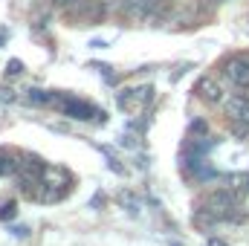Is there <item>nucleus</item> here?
<instances>
[{
	"label": "nucleus",
	"instance_id": "f257e3e1",
	"mask_svg": "<svg viewBox=\"0 0 249 246\" xmlns=\"http://www.w3.org/2000/svg\"><path fill=\"white\" fill-rule=\"evenodd\" d=\"M244 217V211L238 209V197L226 188L220 191H209L203 200H200V209H197V220H232L238 223Z\"/></svg>",
	"mask_w": 249,
	"mask_h": 246
},
{
	"label": "nucleus",
	"instance_id": "f03ea898",
	"mask_svg": "<svg viewBox=\"0 0 249 246\" xmlns=\"http://www.w3.org/2000/svg\"><path fill=\"white\" fill-rule=\"evenodd\" d=\"M58 107H61L64 116H70V119H102V122H105V113H99L93 105L78 102V99H72V96L58 99Z\"/></svg>",
	"mask_w": 249,
	"mask_h": 246
},
{
	"label": "nucleus",
	"instance_id": "7ed1b4c3",
	"mask_svg": "<svg viewBox=\"0 0 249 246\" xmlns=\"http://www.w3.org/2000/svg\"><path fill=\"white\" fill-rule=\"evenodd\" d=\"M226 75H229V81L232 84H238V87H249V58H229L226 61Z\"/></svg>",
	"mask_w": 249,
	"mask_h": 246
},
{
	"label": "nucleus",
	"instance_id": "20e7f679",
	"mask_svg": "<svg viewBox=\"0 0 249 246\" xmlns=\"http://www.w3.org/2000/svg\"><path fill=\"white\" fill-rule=\"evenodd\" d=\"M197 93H200V99H203V102H209V105H217V102L223 99L220 84H217L214 78H209V75H203V78L197 81Z\"/></svg>",
	"mask_w": 249,
	"mask_h": 246
},
{
	"label": "nucleus",
	"instance_id": "39448f33",
	"mask_svg": "<svg viewBox=\"0 0 249 246\" xmlns=\"http://www.w3.org/2000/svg\"><path fill=\"white\" fill-rule=\"evenodd\" d=\"M226 113L232 119H249V99L247 96H235L226 102Z\"/></svg>",
	"mask_w": 249,
	"mask_h": 246
},
{
	"label": "nucleus",
	"instance_id": "423d86ee",
	"mask_svg": "<svg viewBox=\"0 0 249 246\" xmlns=\"http://www.w3.org/2000/svg\"><path fill=\"white\" fill-rule=\"evenodd\" d=\"M26 102H29V105H53L55 96H50V93H44V90H29Z\"/></svg>",
	"mask_w": 249,
	"mask_h": 246
},
{
	"label": "nucleus",
	"instance_id": "0eeeda50",
	"mask_svg": "<svg viewBox=\"0 0 249 246\" xmlns=\"http://www.w3.org/2000/svg\"><path fill=\"white\" fill-rule=\"evenodd\" d=\"M18 165H20V162H15L9 154H0V177H6V174H15V171H18Z\"/></svg>",
	"mask_w": 249,
	"mask_h": 246
},
{
	"label": "nucleus",
	"instance_id": "6e6552de",
	"mask_svg": "<svg viewBox=\"0 0 249 246\" xmlns=\"http://www.w3.org/2000/svg\"><path fill=\"white\" fill-rule=\"evenodd\" d=\"M15 214H18V206H15L12 200H3V203H0V220H12Z\"/></svg>",
	"mask_w": 249,
	"mask_h": 246
},
{
	"label": "nucleus",
	"instance_id": "1a4fd4ad",
	"mask_svg": "<svg viewBox=\"0 0 249 246\" xmlns=\"http://www.w3.org/2000/svg\"><path fill=\"white\" fill-rule=\"evenodd\" d=\"M232 133L244 139V136L249 133V119H232Z\"/></svg>",
	"mask_w": 249,
	"mask_h": 246
},
{
	"label": "nucleus",
	"instance_id": "9d476101",
	"mask_svg": "<svg viewBox=\"0 0 249 246\" xmlns=\"http://www.w3.org/2000/svg\"><path fill=\"white\" fill-rule=\"evenodd\" d=\"M23 72V64L20 61H9L6 64V75H20Z\"/></svg>",
	"mask_w": 249,
	"mask_h": 246
},
{
	"label": "nucleus",
	"instance_id": "9b49d317",
	"mask_svg": "<svg viewBox=\"0 0 249 246\" xmlns=\"http://www.w3.org/2000/svg\"><path fill=\"white\" fill-rule=\"evenodd\" d=\"M0 102H15V90H6V87H0Z\"/></svg>",
	"mask_w": 249,
	"mask_h": 246
},
{
	"label": "nucleus",
	"instance_id": "f8f14e48",
	"mask_svg": "<svg viewBox=\"0 0 249 246\" xmlns=\"http://www.w3.org/2000/svg\"><path fill=\"white\" fill-rule=\"evenodd\" d=\"M209 246H226V244H223V241H214V238H212V241H209Z\"/></svg>",
	"mask_w": 249,
	"mask_h": 246
},
{
	"label": "nucleus",
	"instance_id": "ddd939ff",
	"mask_svg": "<svg viewBox=\"0 0 249 246\" xmlns=\"http://www.w3.org/2000/svg\"><path fill=\"white\" fill-rule=\"evenodd\" d=\"M58 3H72V0H58Z\"/></svg>",
	"mask_w": 249,
	"mask_h": 246
}]
</instances>
